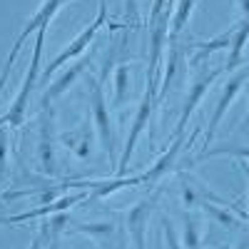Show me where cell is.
Listing matches in <instances>:
<instances>
[{
    "label": "cell",
    "instance_id": "1",
    "mask_svg": "<svg viewBox=\"0 0 249 249\" xmlns=\"http://www.w3.org/2000/svg\"><path fill=\"white\" fill-rule=\"evenodd\" d=\"M45 35H48V28L37 30L35 33V48H33V57L28 62V72H25V80L23 85H20L15 100L10 102L8 112L0 117V127H20L28 115V105H30V92L35 90V82L37 77L43 75V65H40V60H43V45H45Z\"/></svg>",
    "mask_w": 249,
    "mask_h": 249
},
{
    "label": "cell",
    "instance_id": "2",
    "mask_svg": "<svg viewBox=\"0 0 249 249\" xmlns=\"http://www.w3.org/2000/svg\"><path fill=\"white\" fill-rule=\"evenodd\" d=\"M105 25H107V3H105V0H97V15H95V20H92V23L72 40V43H68V48H62V50L53 57L50 65H45V70H43V80H48V77H50L53 72H57L60 68L70 65L72 60L82 57V53H85V50L95 43L97 33L105 28Z\"/></svg>",
    "mask_w": 249,
    "mask_h": 249
},
{
    "label": "cell",
    "instance_id": "3",
    "mask_svg": "<svg viewBox=\"0 0 249 249\" xmlns=\"http://www.w3.org/2000/svg\"><path fill=\"white\" fill-rule=\"evenodd\" d=\"M68 3H70V0H43V3H40V8L33 13V18H30L28 23L23 25L20 35L15 37V43H13V48H10V53H8L5 62H3V72H0V90H3L5 80H8V75H10L13 65H15V60H18L20 50H23V45H25V40H28L33 33L43 30V28H48V25L53 23V18L62 10V5H68Z\"/></svg>",
    "mask_w": 249,
    "mask_h": 249
},
{
    "label": "cell",
    "instance_id": "4",
    "mask_svg": "<svg viewBox=\"0 0 249 249\" xmlns=\"http://www.w3.org/2000/svg\"><path fill=\"white\" fill-rule=\"evenodd\" d=\"M157 102H160V92L144 88V95H142L140 105H137L132 127H130V135H127V142H124V150H122L120 162H117V177H124V172H127V164H130V160L135 155V147H137V142H140L144 127L150 124V117H152V110L157 107Z\"/></svg>",
    "mask_w": 249,
    "mask_h": 249
},
{
    "label": "cell",
    "instance_id": "5",
    "mask_svg": "<svg viewBox=\"0 0 249 249\" xmlns=\"http://www.w3.org/2000/svg\"><path fill=\"white\" fill-rule=\"evenodd\" d=\"M90 85V112H92V124L97 130L100 144L110 157L115 155V135H112V117H110V107L105 100V88H102V80L97 77H88Z\"/></svg>",
    "mask_w": 249,
    "mask_h": 249
},
{
    "label": "cell",
    "instance_id": "6",
    "mask_svg": "<svg viewBox=\"0 0 249 249\" xmlns=\"http://www.w3.org/2000/svg\"><path fill=\"white\" fill-rule=\"evenodd\" d=\"M55 112L50 105L43 107L40 115V132H37V155H35V167L37 172H43L48 177L57 175V157H55Z\"/></svg>",
    "mask_w": 249,
    "mask_h": 249
},
{
    "label": "cell",
    "instance_id": "7",
    "mask_svg": "<svg viewBox=\"0 0 249 249\" xmlns=\"http://www.w3.org/2000/svg\"><path fill=\"white\" fill-rule=\"evenodd\" d=\"M70 232L72 234L90 237L100 249H130V234H127V230H124V224H117L115 219L75 224Z\"/></svg>",
    "mask_w": 249,
    "mask_h": 249
},
{
    "label": "cell",
    "instance_id": "8",
    "mask_svg": "<svg viewBox=\"0 0 249 249\" xmlns=\"http://www.w3.org/2000/svg\"><path fill=\"white\" fill-rule=\"evenodd\" d=\"M160 195L162 192L157 190L150 197L140 199L135 207H130L127 217H124V230H127L135 249H147V224H150V214L155 212V207L160 202Z\"/></svg>",
    "mask_w": 249,
    "mask_h": 249
},
{
    "label": "cell",
    "instance_id": "9",
    "mask_svg": "<svg viewBox=\"0 0 249 249\" xmlns=\"http://www.w3.org/2000/svg\"><path fill=\"white\" fill-rule=\"evenodd\" d=\"M88 199H92V190H80V192H72V195H62V197H57L53 202H45V204L35 207V210L10 214V217H0V224H18V222H28V219L53 217V214H60V212H68V210H72L75 204H82Z\"/></svg>",
    "mask_w": 249,
    "mask_h": 249
},
{
    "label": "cell",
    "instance_id": "10",
    "mask_svg": "<svg viewBox=\"0 0 249 249\" xmlns=\"http://www.w3.org/2000/svg\"><path fill=\"white\" fill-rule=\"evenodd\" d=\"M247 77H249V70L244 68V70H237L230 80H227V85H224V90H222V95H219V100H217V105H214V112H212V117H210V124H207V132H204V150L210 147V142L214 140L217 127L222 124L227 110L232 107V102L237 100V95L242 92V85L247 82Z\"/></svg>",
    "mask_w": 249,
    "mask_h": 249
},
{
    "label": "cell",
    "instance_id": "11",
    "mask_svg": "<svg viewBox=\"0 0 249 249\" xmlns=\"http://www.w3.org/2000/svg\"><path fill=\"white\" fill-rule=\"evenodd\" d=\"M222 72H224V65H222V68H212V70H204V72H199V75L192 80V85H190V95H187V100H184V105H182V115H179V122H177V127H175V137L184 135L187 122H190V117L195 115L197 105L202 102V97L207 95V90H210V88L214 85V80H217Z\"/></svg>",
    "mask_w": 249,
    "mask_h": 249
},
{
    "label": "cell",
    "instance_id": "12",
    "mask_svg": "<svg viewBox=\"0 0 249 249\" xmlns=\"http://www.w3.org/2000/svg\"><path fill=\"white\" fill-rule=\"evenodd\" d=\"M88 65H90V57H77V60H72L70 65H65V70H62L53 82H50V88L45 90V95H43V102L40 105H53V100H57L60 95H65L75 82H77V77L88 70Z\"/></svg>",
    "mask_w": 249,
    "mask_h": 249
},
{
    "label": "cell",
    "instance_id": "13",
    "mask_svg": "<svg viewBox=\"0 0 249 249\" xmlns=\"http://www.w3.org/2000/svg\"><path fill=\"white\" fill-rule=\"evenodd\" d=\"M182 144H184V135L175 137L172 144H170V150L164 152L147 172H142V184H155V182H160L164 175H167V172L175 167V162H177V157H179V152H182Z\"/></svg>",
    "mask_w": 249,
    "mask_h": 249
},
{
    "label": "cell",
    "instance_id": "14",
    "mask_svg": "<svg viewBox=\"0 0 249 249\" xmlns=\"http://www.w3.org/2000/svg\"><path fill=\"white\" fill-rule=\"evenodd\" d=\"M247 43H249V18H242L232 28V45H230V57L224 62V72H234L242 65Z\"/></svg>",
    "mask_w": 249,
    "mask_h": 249
},
{
    "label": "cell",
    "instance_id": "15",
    "mask_svg": "<svg viewBox=\"0 0 249 249\" xmlns=\"http://www.w3.org/2000/svg\"><path fill=\"white\" fill-rule=\"evenodd\" d=\"M232 45V30H227V33H222V35H217V37H212V40H204V43H190V48L195 50V55L190 57V68H199L204 60H210V55H214V53H219V50H227Z\"/></svg>",
    "mask_w": 249,
    "mask_h": 249
},
{
    "label": "cell",
    "instance_id": "16",
    "mask_svg": "<svg viewBox=\"0 0 249 249\" xmlns=\"http://www.w3.org/2000/svg\"><path fill=\"white\" fill-rule=\"evenodd\" d=\"M214 199H217L214 195H210V199L202 197V190H199V204H197V207H202V212H204L207 217L214 219V222L222 224V227H227V230H242V219L230 212V207L214 204Z\"/></svg>",
    "mask_w": 249,
    "mask_h": 249
},
{
    "label": "cell",
    "instance_id": "17",
    "mask_svg": "<svg viewBox=\"0 0 249 249\" xmlns=\"http://www.w3.org/2000/svg\"><path fill=\"white\" fill-rule=\"evenodd\" d=\"M62 142H65V147L70 152H75L80 160H88L92 155V135H90V127L88 124H82L80 130H72L68 135H62L60 137Z\"/></svg>",
    "mask_w": 249,
    "mask_h": 249
},
{
    "label": "cell",
    "instance_id": "18",
    "mask_svg": "<svg viewBox=\"0 0 249 249\" xmlns=\"http://www.w3.org/2000/svg\"><path fill=\"white\" fill-rule=\"evenodd\" d=\"M195 5H197V0H177V5L172 10V23H170V40H175L187 28V23H190V18L195 13Z\"/></svg>",
    "mask_w": 249,
    "mask_h": 249
},
{
    "label": "cell",
    "instance_id": "19",
    "mask_svg": "<svg viewBox=\"0 0 249 249\" xmlns=\"http://www.w3.org/2000/svg\"><path fill=\"white\" fill-rule=\"evenodd\" d=\"M210 157H237V160H249V144H222V147H207L202 150L195 162L210 160Z\"/></svg>",
    "mask_w": 249,
    "mask_h": 249
},
{
    "label": "cell",
    "instance_id": "20",
    "mask_svg": "<svg viewBox=\"0 0 249 249\" xmlns=\"http://www.w3.org/2000/svg\"><path fill=\"white\" fill-rule=\"evenodd\" d=\"M112 82H115V95H112L115 107H122L124 100H127V95H130V68L124 65V62H120V65H117Z\"/></svg>",
    "mask_w": 249,
    "mask_h": 249
},
{
    "label": "cell",
    "instance_id": "21",
    "mask_svg": "<svg viewBox=\"0 0 249 249\" xmlns=\"http://www.w3.org/2000/svg\"><path fill=\"white\" fill-rule=\"evenodd\" d=\"M182 247H184V249H202V232H199V222H197V219H192V217H184Z\"/></svg>",
    "mask_w": 249,
    "mask_h": 249
},
{
    "label": "cell",
    "instance_id": "22",
    "mask_svg": "<svg viewBox=\"0 0 249 249\" xmlns=\"http://www.w3.org/2000/svg\"><path fill=\"white\" fill-rule=\"evenodd\" d=\"M160 224H162V232H164V247L167 249H184L182 242L177 239V232H175V224L170 222L167 214H162L160 217Z\"/></svg>",
    "mask_w": 249,
    "mask_h": 249
},
{
    "label": "cell",
    "instance_id": "23",
    "mask_svg": "<svg viewBox=\"0 0 249 249\" xmlns=\"http://www.w3.org/2000/svg\"><path fill=\"white\" fill-rule=\"evenodd\" d=\"M8 172V127H0V187Z\"/></svg>",
    "mask_w": 249,
    "mask_h": 249
},
{
    "label": "cell",
    "instance_id": "24",
    "mask_svg": "<svg viewBox=\"0 0 249 249\" xmlns=\"http://www.w3.org/2000/svg\"><path fill=\"white\" fill-rule=\"evenodd\" d=\"M239 170L244 172V177H247V184H249V167H247L244 162H239ZM247 222H249V212H247Z\"/></svg>",
    "mask_w": 249,
    "mask_h": 249
},
{
    "label": "cell",
    "instance_id": "25",
    "mask_svg": "<svg viewBox=\"0 0 249 249\" xmlns=\"http://www.w3.org/2000/svg\"><path fill=\"white\" fill-rule=\"evenodd\" d=\"M237 3L242 5V13H244V18H249V0H237Z\"/></svg>",
    "mask_w": 249,
    "mask_h": 249
},
{
    "label": "cell",
    "instance_id": "26",
    "mask_svg": "<svg viewBox=\"0 0 249 249\" xmlns=\"http://www.w3.org/2000/svg\"><path fill=\"white\" fill-rule=\"evenodd\" d=\"M237 249H249V232L242 237V242H239V247H237Z\"/></svg>",
    "mask_w": 249,
    "mask_h": 249
},
{
    "label": "cell",
    "instance_id": "27",
    "mask_svg": "<svg viewBox=\"0 0 249 249\" xmlns=\"http://www.w3.org/2000/svg\"><path fill=\"white\" fill-rule=\"evenodd\" d=\"M48 249H60V242H57V237H53V239L48 242Z\"/></svg>",
    "mask_w": 249,
    "mask_h": 249
},
{
    "label": "cell",
    "instance_id": "28",
    "mask_svg": "<svg viewBox=\"0 0 249 249\" xmlns=\"http://www.w3.org/2000/svg\"><path fill=\"white\" fill-rule=\"evenodd\" d=\"M244 130L249 132V107H247V117H244Z\"/></svg>",
    "mask_w": 249,
    "mask_h": 249
}]
</instances>
